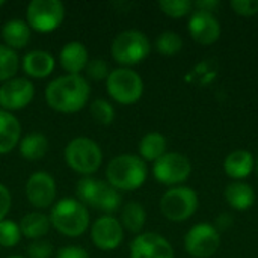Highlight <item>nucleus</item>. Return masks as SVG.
Wrapping results in <instances>:
<instances>
[{
    "instance_id": "nucleus-1",
    "label": "nucleus",
    "mask_w": 258,
    "mask_h": 258,
    "mask_svg": "<svg viewBox=\"0 0 258 258\" xmlns=\"http://www.w3.org/2000/svg\"><path fill=\"white\" fill-rule=\"evenodd\" d=\"M91 95L88 80L80 74H65L51 80L45 88L47 104L59 113L80 112Z\"/></svg>"
},
{
    "instance_id": "nucleus-2",
    "label": "nucleus",
    "mask_w": 258,
    "mask_h": 258,
    "mask_svg": "<svg viewBox=\"0 0 258 258\" xmlns=\"http://www.w3.org/2000/svg\"><path fill=\"white\" fill-rule=\"evenodd\" d=\"M147 177L148 168L136 154H119L106 168V181L118 192H132L142 187Z\"/></svg>"
},
{
    "instance_id": "nucleus-3",
    "label": "nucleus",
    "mask_w": 258,
    "mask_h": 258,
    "mask_svg": "<svg viewBox=\"0 0 258 258\" xmlns=\"http://www.w3.org/2000/svg\"><path fill=\"white\" fill-rule=\"evenodd\" d=\"M51 227L65 237H79L89 227V212L76 198H62L51 206Z\"/></svg>"
},
{
    "instance_id": "nucleus-4",
    "label": "nucleus",
    "mask_w": 258,
    "mask_h": 258,
    "mask_svg": "<svg viewBox=\"0 0 258 258\" xmlns=\"http://www.w3.org/2000/svg\"><path fill=\"white\" fill-rule=\"evenodd\" d=\"M67 165L77 174L83 177H91L95 174L103 163V151L100 145L85 136L71 139L63 151Z\"/></svg>"
},
{
    "instance_id": "nucleus-5",
    "label": "nucleus",
    "mask_w": 258,
    "mask_h": 258,
    "mask_svg": "<svg viewBox=\"0 0 258 258\" xmlns=\"http://www.w3.org/2000/svg\"><path fill=\"white\" fill-rule=\"evenodd\" d=\"M76 192L82 204L101 210L104 213L116 212L122 201L121 194L116 189H113L107 181L94 177H83L82 180H79Z\"/></svg>"
},
{
    "instance_id": "nucleus-6",
    "label": "nucleus",
    "mask_w": 258,
    "mask_h": 258,
    "mask_svg": "<svg viewBox=\"0 0 258 258\" xmlns=\"http://www.w3.org/2000/svg\"><path fill=\"white\" fill-rule=\"evenodd\" d=\"M110 51L115 62H118L121 67L130 68L148 57L151 44L144 32L130 29L115 36Z\"/></svg>"
},
{
    "instance_id": "nucleus-7",
    "label": "nucleus",
    "mask_w": 258,
    "mask_h": 258,
    "mask_svg": "<svg viewBox=\"0 0 258 258\" xmlns=\"http://www.w3.org/2000/svg\"><path fill=\"white\" fill-rule=\"evenodd\" d=\"M109 95L119 104H135L144 94V80L132 68L119 67L109 73L106 79Z\"/></svg>"
},
{
    "instance_id": "nucleus-8",
    "label": "nucleus",
    "mask_w": 258,
    "mask_h": 258,
    "mask_svg": "<svg viewBox=\"0 0 258 258\" xmlns=\"http://www.w3.org/2000/svg\"><path fill=\"white\" fill-rule=\"evenodd\" d=\"M198 195L192 187L175 186L160 198V212L171 222H184L198 210Z\"/></svg>"
},
{
    "instance_id": "nucleus-9",
    "label": "nucleus",
    "mask_w": 258,
    "mask_h": 258,
    "mask_svg": "<svg viewBox=\"0 0 258 258\" xmlns=\"http://www.w3.org/2000/svg\"><path fill=\"white\" fill-rule=\"evenodd\" d=\"M65 17V6L59 0H32L26 9V23L39 33L56 30Z\"/></svg>"
},
{
    "instance_id": "nucleus-10",
    "label": "nucleus",
    "mask_w": 258,
    "mask_h": 258,
    "mask_svg": "<svg viewBox=\"0 0 258 258\" xmlns=\"http://www.w3.org/2000/svg\"><path fill=\"white\" fill-rule=\"evenodd\" d=\"M192 174L190 160L181 153H166L153 165L154 178L165 186H181Z\"/></svg>"
},
{
    "instance_id": "nucleus-11",
    "label": "nucleus",
    "mask_w": 258,
    "mask_h": 258,
    "mask_svg": "<svg viewBox=\"0 0 258 258\" xmlns=\"http://www.w3.org/2000/svg\"><path fill=\"white\" fill-rule=\"evenodd\" d=\"M221 246V234L215 225L201 222L194 225L184 236V249L194 258L213 257Z\"/></svg>"
},
{
    "instance_id": "nucleus-12",
    "label": "nucleus",
    "mask_w": 258,
    "mask_h": 258,
    "mask_svg": "<svg viewBox=\"0 0 258 258\" xmlns=\"http://www.w3.org/2000/svg\"><path fill=\"white\" fill-rule=\"evenodd\" d=\"M35 97V86L26 77H14L0 85V107L6 112H17L29 106Z\"/></svg>"
},
{
    "instance_id": "nucleus-13",
    "label": "nucleus",
    "mask_w": 258,
    "mask_h": 258,
    "mask_svg": "<svg viewBox=\"0 0 258 258\" xmlns=\"http://www.w3.org/2000/svg\"><path fill=\"white\" fill-rule=\"evenodd\" d=\"M27 201L36 209H48L53 206L57 194L56 180L48 172H33L24 187Z\"/></svg>"
},
{
    "instance_id": "nucleus-14",
    "label": "nucleus",
    "mask_w": 258,
    "mask_h": 258,
    "mask_svg": "<svg viewBox=\"0 0 258 258\" xmlns=\"http://www.w3.org/2000/svg\"><path fill=\"white\" fill-rule=\"evenodd\" d=\"M91 240L101 251H113L124 240V228L113 216H101L91 227Z\"/></svg>"
},
{
    "instance_id": "nucleus-15",
    "label": "nucleus",
    "mask_w": 258,
    "mask_h": 258,
    "mask_svg": "<svg viewBox=\"0 0 258 258\" xmlns=\"http://www.w3.org/2000/svg\"><path fill=\"white\" fill-rule=\"evenodd\" d=\"M130 258H175L172 245L157 233H141L130 243Z\"/></svg>"
},
{
    "instance_id": "nucleus-16",
    "label": "nucleus",
    "mask_w": 258,
    "mask_h": 258,
    "mask_svg": "<svg viewBox=\"0 0 258 258\" xmlns=\"http://www.w3.org/2000/svg\"><path fill=\"white\" fill-rule=\"evenodd\" d=\"M187 29H189V33L194 38V41L201 45L215 44L219 39L221 30H222L219 20L213 14L204 12V11H197V9L189 17Z\"/></svg>"
},
{
    "instance_id": "nucleus-17",
    "label": "nucleus",
    "mask_w": 258,
    "mask_h": 258,
    "mask_svg": "<svg viewBox=\"0 0 258 258\" xmlns=\"http://www.w3.org/2000/svg\"><path fill=\"white\" fill-rule=\"evenodd\" d=\"M255 169L254 154L248 150H234L224 160L225 174L234 181H242L248 178Z\"/></svg>"
},
{
    "instance_id": "nucleus-18",
    "label": "nucleus",
    "mask_w": 258,
    "mask_h": 258,
    "mask_svg": "<svg viewBox=\"0 0 258 258\" xmlns=\"http://www.w3.org/2000/svg\"><path fill=\"white\" fill-rule=\"evenodd\" d=\"M21 68L29 77L44 79V77H48L54 71L56 60L45 50H32L24 54L21 60Z\"/></svg>"
},
{
    "instance_id": "nucleus-19",
    "label": "nucleus",
    "mask_w": 258,
    "mask_h": 258,
    "mask_svg": "<svg viewBox=\"0 0 258 258\" xmlns=\"http://www.w3.org/2000/svg\"><path fill=\"white\" fill-rule=\"evenodd\" d=\"M59 62L68 74H80L89 62V54L82 42L71 41L59 51Z\"/></svg>"
},
{
    "instance_id": "nucleus-20",
    "label": "nucleus",
    "mask_w": 258,
    "mask_h": 258,
    "mask_svg": "<svg viewBox=\"0 0 258 258\" xmlns=\"http://www.w3.org/2000/svg\"><path fill=\"white\" fill-rule=\"evenodd\" d=\"M21 141V125L18 119L3 109H0V154L11 153Z\"/></svg>"
},
{
    "instance_id": "nucleus-21",
    "label": "nucleus",
    "mask_w": 258,
    "mask_h": 258,
    "mask_svg": "<svg viewBox=\"0 0 258 258\" xmlns=\"http://www.w3.org/2000/svg\"><path fill=\"white\" fill-rule=\"evenodd\" d=\"M2 39L11 50L24 48L30 41V27L21 18L8 20L2 27Z\"/></svg>"
},
{
    "instance_id": "nucleus-22",
    "label": "nucleus",
    "mask_w": 258,
    "mask_h": 258,
    "mask_svg": "<svg viewBox=\"0 0 258 258\" xmlns=\"http://www.w3.org/2000/svg\"><path fill=\"white\" fill-rule=\"evenodd\" d=\"M225 200L227 203L239 212L249 210L255 203L254 189L243 181H233L225 187Z\"/></svg>"
},
{
    "instance_id": "nucleus-23",
    "label": "nucleus",
    "mask_w": 258,
    "mask_h": 258,
    "mask_svg": "<svg viewBox=\"0 0 258 258\" xmlns=\"http://www.w3.org/2000/svg\"><path fill=\"white\" fill-rule=\"evenodd\" d=\"M21 236L30 240H41L50 230V218L39 212H30L24 215L18 224Z\"/></svg>"
},
{
    "instance_id": "nucleus-24",
    "label": "nucleus",
    "mask_w": 258,
    "mask_h": 258,
    "mask_svg": "<svg viewBox=\"0 0 258 258\" xmlns=\"http://www.w3.org/2000/svg\"><path fill=\"white\" fill-rule=\"evenodd\" d=\"M18 151H20V156L26 160H30V162L41 160L48 151V139L45 135L39 132L27 133L24 138H21L18 144Z\"/></svg>"
},
{
    "instance_id": "nucleus-25",
    "label": "nucleus",
    "mask_w": 258,
    "mask_h": 258,
    "mask_svg": "<svg viewBox=\"0 0 258 258\" xmlns=\"http://www.w3.org/2000/svg\"><path fill=\"white\" fill-rule=\"evenodd\" d=\"M166 138L159 132L147 133L139 142V157L144 162H156L166 154Z\"/></svg>"
},
{
    "instance_id": "nucleus-26",
    "label": "nucleus",
    "mask_w": 258,
    "mask_h": 258,
    "mask_svg": "<svg viewBox=\"0 0 258 258\" xmlns=\"http://www.w3.org/2000/svg\"><path fill=\"white\" fill-rule=\"evenodd\" d=\"M119 222L124 230L135 233V234H141V231L144 230L145 222H147V212L141 203L130 201L122 207Z\"/></svg>"
},
{
    "instance_id": "nucleus-27",
    "label": "nucleus",
    "mask_w": 258,
    "mask_h": 258,
    "mask_svg": "<svg viewBox=\"0 0 258 258\" xmlns=\"http://www.w3.org/2000/svg\"><path fill=\"white\" fill-rule=\"evenodd\" d=\"M18 56L14 50L8 48L5 44H0V82H8L14 79L18 71Z\"/></svg>"
},
{
    "instance_id": "nucleus-28",
    "label": "nucleus",
    "mask_w": 258,
    "mask_h": 258,
    "mask_svg": "<svg viewBox=\"0 0 258 258\" xmlns=\"http://www.w3.org/2000/svg\"><path fill=\"white\" fill-rule=\"evenodd\" d=\"M183 48V39L177 32H162L156 39V50L163 56H174Z\"/></svg>"
},
{
    "instance_id": "nucleus-29",
    "label": "nucleus",
    "mask_w": 258,
    "mask_h": 258,
    "mask_svg": "<svg viewBox=\"0 0 258 258\" xmlns=\"http://www.w3.org/2000/svg\"><path fill=\"white\" fill-rule=\"evenodd\" d=\"M89 112H91V116L92 119L100 124V125H110L113 121H115V109L113 106L104 100V98H97L91 103V107H89Z\"/></svg>"
},
{
    "instance_id": "nucleus-30",
    "label": "nucleus",
    "mask_w": 258,
    "mask_h": 258,
    "mask_svg": "<svg viewBox=\"0 0 258 258\" xmlns=\"http://www.w3.org/2000/svg\"><path fill=\"white\" fill-rule=\"evenodd\" d=\"M160 11L171 18H181L194 12V2L190 0H160Z\"/></svg>"
},
{
    "instance_id": "nucleus-31",
    "label": "nucleus",
    "mask_w": 258,
    "mask_h": 258,
    "mask_svg": "<svg viewBox=\"0 0 258 258\" xmlns=\"http://www.w3.org/2000/svg\"><path fill=\"white\" fill-rule=\"evenodd\" d=\"M21 231L18 224L14 221L5 219L0 222V246L3 248H14L21 240Z\"/></svg>"
},
{
    "instance_id": "nucleus-32",
    "label": "nucleus",
    "mask_w": 258,
    "mask_h": 258,
    "mask_svg": "<svg viewBox=\"0 0 258 258\" xmlns=\"http://www.w3.org/2000/svg\"><path fill=\"white\" fill-rule=\"evenodd\" d=\"M85 70H86L88 77H91L92 80H103V79H107L109 76V65L106 63L104 59H100V57L89 60Z\"/></svg>"
},
{
    "instance_id": "nucleus-33",
    "label": "nucleus",
    "mask_w": 258,
    "mask_h": 258,
    "mask_svg": "<svg viewBox=\"0 0 258 258\" xmlns=\"http://www.w3.org/2000/svg\"><path fill=\"white\" fill-rule=\"evenodd\" d=\"M53 246L47 240H33L27 246V255L29 258H51L53 255Z\"/></svg>"
},
{
    "instance_id": "nucleus-34",
    "label": "nucleus",
    "mask_w": 258,
    "mask_h": 258,
    "mask_svg": "<svg viewBox=\"0 0 258 258\" xmlns=\"http://www.w3.org/2000/svg\"><path fill=\"white\" fill-rule=\"evenodd\" d=\"M230 6L242 17H254L258 14V0H231Z\"/></svg>"
},
{
    "instance_id": "nucleus-35",
    "label": "nucleus",
    "mask_w": 258,
    "mask_h": 258,
    "mask_svg": "<svg viewBox=\"0 0 258 258\" xmlns=\"http://www.w3.org/2000/svg\"><path fill=\"white\" fill-rule=\"evenodd\" d=\"M54 258H89V254L83 248H80V246L70 245V246L60 248L56 252V257Z\"/></svg>"
},
{
    "instance_id": "nucleus-36",
    "label": "nucleus",
    "mask_w": 258,
    "mask_h": 258,
    "mask_svg": "<svg viewBox=\"0 0 258 258\" xmlns=\"http://www.w3.org/2000/svg\"><path fill=\"white\" fill-rule=\"evenodd\" d=\"M11 206H12V197H11V192L8 190L6 186L0 184V222L5 221L6 215L9 213L11 210Z\"/></svg>"
},
{
    "instance_id": "nucleus-37",
    "label": "nucleus",
    "mask_w": 258,
    "mask_h": 258,
    "mask_svg": "<svg viewBox=\"0 0 258 258\" xmlns=\"http://www.w3.org/2000/svg\"><path fill=\"white\" fill-rule=\"evenodd\" d=\"M219 6L218 0H200V2H194V8L197 11H204V12H210L213 14V11Z\"/></svg>"
},
{
    "instance_id": "nucleus-38",
    "label": "nucleus",
    "mask_w": 258,
    "mask_h": 258,
    "mask_svg": "<svg viewBox=\"0 0 258 258\" xmlns=\"http://www.w3.org/2000/svg\"><path fill=\"white\" fill-rule=\"evenodd\" d=\"M233 224V219H231V216L230 215H221L219 218H218V221H216V230H227L230 225Z\"/></svg>"
},
{
    "instance_id": "nucleus-39",
    "label": "nucleus",
    "mask_w": 258,
    "mask_h": 258,
    "mask_svg": "<svg viewBox=\"0 0 258 258\" xmlns=\"http://www.w3.org/2000/svg\"><path fill=\"white\" fill-rule=\"evenodd\" d=\"M3 5H5V0H0V8H2Z\"/></svg>"
},
{
    "instance_id": "nucleus-40",
    "label": "nucleus",
    "mask_w": 258,
    "mask_h": 258,
    "mask_svg": "<svg viewBox=\"0 0 258 258\" xmlns=\"http://www.w3.org/2000/svg\"><path fill=\"white\" fill-rule=\"evenodd\" d=\"M255 169H257V174H258V159H257V162H255Z\"/></svg>"
},
{
    "instance_id": "nucleus-41",
    "label": "nucleus",
    "mask_w": 258,
    "mask_h": 258,
    "mask_svg": "<svg viewBox=\"0 0 258 258\" xmlns=\"http://www.w3.org/2000/svg\"><path fill=\"white\" fill-rule=\"evenodd\" d=\"M8 258H24V257H8Z\"/></svg>"
}]
</instances>
